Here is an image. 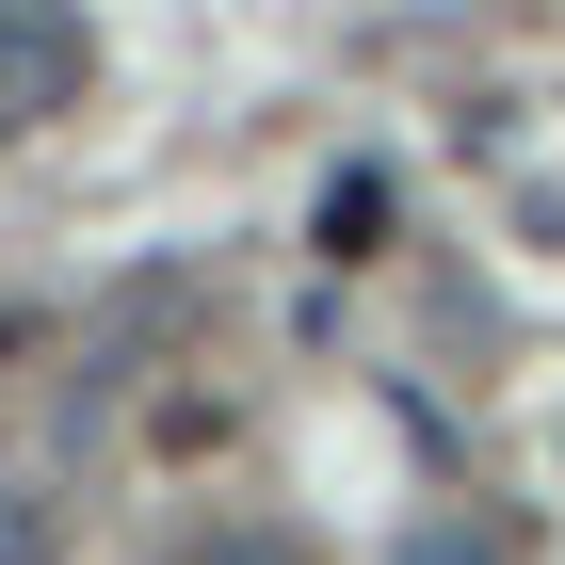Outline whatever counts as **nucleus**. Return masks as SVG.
Wrapping results in <instances>:
<instances>
[{"label":"nucleus","mask_w":565,"mask_h":565,"mask_svg":"<svg viewBox=\"0 0 565 565\" xmlns=\"http://www.w3.org/2000/svg\"><path fill=\"white\" fill-rule=\"evenodd\" d=\"M82 97V0H0V146Z\"/></svg>","instance_id":"nucleus-1"},{"label":"nucleus","mask_w":565,"mask_h":565,"mask_svg":"<svg viewBox=\"0 0 565 565\" xmlns=\"http://www.w3.org/2000/svg\"><path fill=\"white\" fill-rule=\"evenodd\" d=\"M0 565H49V501L33 484H0Z\"/></svg>","instance_id":"nucleus-2"},{"label":"nucleus","mask_w":565,"mask_h":565,"mask_svg":"<svg viewBox=\"0 0 565 565\" xmlns=\"http://www.w3.org/2000/svg\"><path fill=\"white\" fill-rule=\"evenodd\" d=\"M178 565H307V550H291V533H194Z\"/></svg>","instance_id":"nucleus-3"},{"label":"nucleus","mask_w":565,"mask_h":565,"mask_svg":"<svg viewBox=\"0 0 565 565\" xmlns=\"http://www.w3.org/2000/svg\"><path fill=\"white\" fill-rule=\"evenodd\" d=\"M404 565H501V550H484V533H420Z\"/></svg>","instance_id":"nucleus-4"}]
</instances>
